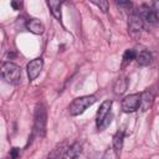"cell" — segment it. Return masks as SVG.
<instances>
[{
	"label": "cell",
	"mask_w": 159,
	"mask_h": 159,
	"mask_svg": "<svg viewBox=\"0 0 159 159\" xmlns=\"http://www.w3.org/2000/svg\"><path fill=\"white\" fill-rule=\"evenodd\" d=\"M43 67V61L42 58H34L32 61H30L26 66V71H27V77L30 81H34L37 78V76L41 73Z\"/></svg>",
	"instance_id": "cell-6"
},
{
	"label": "cell",
	"mask_w": 159,
	"mask_h": 159,
	"mask_svg": "<svg viewBox=\"0 0 159 159\" xmlns=\"http://www.w3.org/2000/svg\"><path fill=\"white\" fill-rule=\"evenodd\" d=\"M51 14L53 15V17L58 21H61L62 19V14H61V1H57V0H50V1H46Z\"/></svg>",
	"instance_id": "cell-12"
},
{
	"label": "cell",
	"mask_w": 159,
	"mask_h": 159,
	"mask_svg": "<svg viewBox=\"0 0 159 159\" xmlns=\"http://www.w3.org/2000/svg\"><path fill=\"white\" fill-rule=\"evenodd\" d=\"M81 154V144L75 142L72 145H70L66 152L62 155V159H77V157Z\"/></svg>",
	"instance_id": "cell-11"
},
{
	"label": "cell",
	"mask_w": 159,
	"mask_h": 159,
	"mask_svg": "<svg viewBox=\"0 0 159 159\" xmlns=\"http://www.w3.org/2000/svg\"><path fill=\"white\" fill-rule=\"evenodd\" d=\"M91 2H92L93 5H96L97 7H99V10H102L103 12H107V10H108V7H109V2H108L107 0H99V1L92 0Z\"/></svg>",
	"instance_id": "cell-18"
},
{
	"label": "cell",
	"mask_w": 159,
	"mask_h": 159,
	"mask_svg": "<svg viewBox=\"0 0 159 159\" xmlns=\"http://www.w3.org/2000/svg\"><path fill=\"white\" fill-rule=\"evenodd\" d=\"M118 152L113 148V147H111V148H108L104 153H103V155H102V158L101 159H118Z\"/></svg>",
	"instance_id": "cell-17"
},
{
	"label": "cell",
	"mask_w": 159,
	"mask_h": 159,
	"mask_svg": "<svg viewBox=\"0 0 159 159\" xmlns=\"http://www.w3.org/2000/svg\"><path fill=\"white\" fill-rule=\"evenodd\" d=\"M123 139H124V132L123 130H118L114 135H113V148L119 153L120 149L123 148Z\"/></svg>",
	"instance_id": "cell-15"
},
{
	"label": "cell",
	"mask_w": 159,
	"mask_h": 159,
	"mask_svg": "<svg viewBox=\"0 0 159 159\" xmlns=\"http://www.w3.org/2000/svg\"><path fill=\"white\" fill-rule=\"evenodd\" d=\"M144 27V21L139 16V14H132L128 19V31L132 35L140 34V31Z\"/></svg>",
	"instance_id": "cell-7"
},
{
	"label": "cell",
	"mask_w": 159,
	"mask_h": 159,
	"mask_svg": "<svg viewBox=\"0 0 159 159\" xmlns=\"http://www.w3.org/2000/svg\"><path fill=\"white\" fill-rule=\"evenodd\" d=\"M96 101L97 99L94 96H82V97L75 98L68 106V113L71 116H80L92 104H94Z\"/></svg>",
	"instance_id": "cell-3"
},
{
	"label": "cell",
	"mask_w": 159,
	"mask_h": 159,
	"mask_svg": "<svg viewBox=\"0 0 159 159\" xmlns=\"http://www.w3.org/2000/svg\"><path fill=\"white\" fill-rule=\"evenodd\" d=\"M153 102H154V96L149 91L142 92L140 93V106H139V109L142 112L148 111L153 106Z\"/></svg>",
	"instance_id": "cell-9"
},
{
	"label": "cell",
	"mask_w": 159,
	"mask_h": 159,
	"mask_svg": "<svg viewBox=\"0 0 159 159\" xmlns=\"http://www.w3.org/2000/svg\"><path fill=\"white\" fill-rule=\"evenodd\" d=\"M135 60H137V62H138L139 66H148L152 62V55H150L149 51L142 50L139 53H137Z\"/></svg>",
	"instance_id": "cell-14"
},
{
	"label": "cell",
	"mask_w": 159,
	"mask_h": 159,
	"mask_svg": "<svg viewBox=\"0 0 159 159\" xmlns=\"http://www.w3.org/2000/svg\"><path fill=\"white\" fill-rule=\"evenodd\" d=\"M26 27L30 32L35 34V35H41L43 31H45V26L43 24L37 20V19H30L27 22H26Z\"/></svg>",
	"instance_id": "cell-10"
},
{
	"label": "cell",
	"mask_w": 159,
	"mask_h": 159,
	"mask_svg": "<svg viewBox=\"0 0 159 159\" xmlns=\"http://www.w3.org/2000/svg\"><path fill=\"white\" fill-rule=\"evenodd\" d=\"M111 108H112V101L109 99L102 102V104L99 106L97 112V118H96V124L99 130L104 129L111 123V118H112Z\"/></svg>",
	"instance_id": "cell-4"
},
{
	"label": "cell",
	"mask_w": 159,
	"mask_h": 159,
	"mask_svg": "<svg viewBox=\"0 0 159 159\" xmlns=\"http://www.w3.org/2000/svg\"><path fill=\"white\" fill-rule=\"evenodd\" d=\"M1 77L6 83L17 84L21 80V68L14 62H2Z\"/></svg>",
	"instance_id": "cell-2"
},
{
	"label": "cell",
	"mask_w": 159,
	"mask_h": 159,
	"mask_svg": "<svg viewBox=\"0 0 159 159\" xmlns=\"http://www.w3.org/2000/svg\"><path fill=\"white\" fill-rule=\"evenodd\" d=\"M127 88H128V80H127V77H120V78H118L117 81H116V83H114V86H113V91H114V93L116 94H123L125 91H127Z\"/></svg>",
	"instance_id": "cell-13"
},
{
	"label": "cell",
	"mask_w": 159,
	"mask_h": 159,
	"mask_svg": "<svg viewBox=\"0 0 159 159\" xmlns=\"http://www.w3.org/2000/svg\"><path fill=\"white\" fill-rule=\"evenodd\" d=\"M46 123H47V112L46 107L42 103H37L34 114V133L39 137H43L46 133Z\"/></svg>",
	"instance_id": "cell-1"
},
{
	"label": "cell",
	"mask_w": 159,
	"mask_h": 159,
	"mask_svg": "<svg viewBox=\"0 0 159 159\" xmlns=\"http://www.w3.org/2000/svg\"><path fill=\"white\" fill-rule=\"evenodd\" d=\"M135 57H137V52H135L133 48L125 50L124 53H123V66L130 63L133 60H135Z\"/></svg>",
	"instance_id": "cell-16"
},
{
	"label": "cell",
	"mask_w": 159,
	"mask_h": 159,
	"mask_svg": "<svg viewBox=\"0 0 159 159\" xmlns=\"http://www.w3.org/2000/svg\"><path fill=\"white\" fill-rule=\"evenodd\" d=\"M139 16L143 19V21H145V22H148L150 25H154V24H157L159 21L157 11L150 6H143L140 12H139Z\"/></svg>",
	"instance_id": "cell-8"
},
{
	"label": "cell",
	"mask_w": 159,
	"mask_h": 159,
	"mask_svg": "<svg viewBox=\"0 0 159 159\" xmlns=\"http://www.w3.org/2000/svg\"><path fill=\"white\" fill-rule=\"evenodd\" d=\"M48 159H52V158H48Z\"/></svg>",
	"instance_id": "cell-21"
},
{
	"label": "cell",
	"mask_w": 159,
	"mask_h": 159,
	"mask_svg": "<svg viewBox=\"0 0 159 159\" xmlns=\"http://www.w3.org/2000/svg\"><path fill=\"white\" fill-rule=\"evenodd\" d=\"M11 6L15 9V10H19L20 6H21V2H17V1H11Z\"/></svg>",
	"instance_id": "cell-20"
},
{
	"label": "cell",
	"mask_w": 159,
	"mask_h": 159,
	"mask_svg": "<svg viewBox=\"0 0 159 159\" xmlns=\"http://www.w3.org/2000/svg\"><path fill=\"white\" fill-rule=\"evenodd\" d=\"M140 106V93H133L123 98L122 101V109L125 113H132L139 109Z\"/></svg>",
	"instance_id": "cell-5"
},
{
	"label": "cell",
	"mask_w": 159,
	"mask_h": 159,
	"mask_svg": "<svg viewBox=\"0 0 159 159\" xmlns=\"http://www.w3.org/2000/svg\"><path fill=\"white\" fill-rule=\"evenodd\" d=\"M19 154H20V149L16 148V147H14V148L10 149V153H9V155H7L6 159H17L19 158Z\"/></svg>",
	"instance_id": "cell-19"
}]
</instances>
